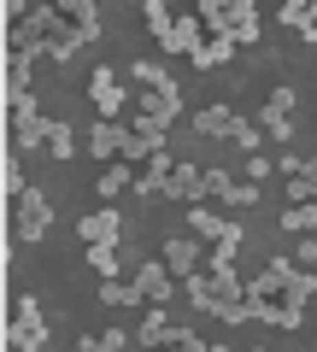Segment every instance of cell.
Masks as SVG:
<instances>
[{"label":"cell","mask_w":317,"mask_h":352,"mask_svg":"<svg viewBox=\"0 0 317 352\" xmlns=\"http://www.w3.org/2000/svg\"><path fill=\"white\" fill-rule=\"evenodd\" d=\"M235 47H241L235 36H212L200 53H194V65H200V71H212V65H229V59H235Z\"/></svg>","instance_id":"cell-17"},{"label":"cell","mask_w":317,"mask_h":352,"mask_svg":"<svg viewBox=\"0 0 317 352\" xmlns=\"http://www.w3.org/2000/svg\"><path fill=\"white\" fill-rule=\"evenodd\" d=\"M259 200V182H235V188H229V200L223 206H253Z\"/></svg>","instance_id":"cell-37"},{"label":"cell","mask_w":317,"mask_h":352,"mask_svg":"<svg viewBox=\"0 0 317 352\" xmlns=\"http://www.w3.org/2000/svg\"><path fill=\"white\" fill-rule=\"evenodd\" d=\"M229 188H235V182H229L223 164H206V194H212V200H229Z\"/></svg>","instance_id":"cell-31"},{"label":"cell","mask_w":317,"mask_h":352,"mask_svg":"<svg viewBox=\"0 0 317 352\" xmlns=\"http://www.w3.org/2000/svg\"><path fill=\"white\" fill-rule=\"evenodd\" d=\"M129 135H135V129H124V124H94L89 129V141H83V147L94 153V159H124V147H129Z\"/></svg>","instance_id":"cell-8"},{"label":"cell","mask_w":317,"mask_h":352,"mask_svg":"<svg viewBox=\"0 0 317 352\" xmlns=\"http://www.w3.org/2000/svg\"><path fill=\"white\" fill-rule=\"evenodd\" d=\"M305 41H317V6H311V18H305V30H300Z\"/></svg>","instance_id":"cell-44"},{"label":"cell","mask_w":317,"mask_h":352,"mask_svg":"<svg viewBox=\"0 0 317 352\" xmlns=\"http://www.w3.org/2000/svg\"><path fill=\"white\" fill-rule=\"evenodd\" d=\"M171 24H177V18H171V6H165V0H147V30H153V36L165 41V36H171Z\"/></svg>","instance_id":"cell-28"},{"label":"cell","mask_w":317,"mask_h":352,"mask_svg":"<svg viewBox=\"0 0 317 352\" xmlns=\"http://www.w3.org/2000/svg\"><path fill=\"white\" fill-rule=\"evenodd\" d=\"M171 335H177V323H171V311H165V305H153V311L141 317V329H135V340H141V346H171Z\"/></svg>","instance_id":"cell-13"},{"label":"cell","mask_w":317,"mask_h":352,"mask_svg":"<svg viewBox=\"0 0 317 352\" xmlns=\"http://www.w3.org/2000/svg\"><path fill=\"white\" fill-rule=\"evenodd\" d=\"M294 276H300V270H294L288 258H270L265 270H259V276L247 282V300H288V288H294Z\"/></svg>","instance_id":"cell-3"},{"label":"cell","mask_w":317,"mask_h":352,"mask_svg":"<svg viewBox=\"0 0 317 352\" xmlns=\"http://www.w3.org/2000/svg\"><path fill=\"white\" fill-rule=\"evenodd\" d=\"M100 340H106V352H124V346H129V335H124V329H106Z\"/></svg>","instance_id":"cell-41"},{"label":"cell","mask_w":317,"mask_h":352,"mask_svg":"<svg viewBox=\"0 0 317 352\" xmlns=\"http://www.w3.org/2000/svg\"><path fill=\"white\" fill-rule=\"evenodd\" d=\"M200 18L212 36H235V30H247V24H259V6L253 0H200Z\"/></svg>","instance_id":"cell-1"},{"label":"cell","mask_w":317,"mask_h":352,"mask_svg":"<svg viewBox=\"0 0 317 352\" xmlns=\"http://www.w3.org/2000/svg\"><path fill=\"white\" fill-rule=\"evenodd\" d=\"M100 305H147L135 282H100Z\"/></svg>","instance_id":"cell-25"},{"label":"cell","mask_w":317,"mask_h":352,"mask_svg":"<svg viewBox=\"0 0 317 352\" xmlns=\"http://www.w3.org/2000/svg\"><path fill=\"white\" fill-rule=\"evenodd\" d=\"M300 258H305V270H311V276H317V241H311V235H305V247H300Z\"/></svg>","instance_id":"cell-42"},{"label":"cell","mask_w":317,"mask_h":352,"mask_svg":"<svg viewBox=\"0 0 317 352\" xmlns=\"http://www.w3.org/2000/svg\"><path fill=\"white\" fill-rule=\"evenodd\" d=\"M165 153V141L159 135H129V147H124V164H153Z\"/></svg>","instance_id":"cell-24"},{"label":"cell","mask_w":317,"mask_h":352,"mask_svg":"<svg viewBox=\"0 0 317 352\" xmlns=\"http://www.w3.org/2000/svg\"><path fill=\"white\" fill-rule=\"evenodd\" d=\"M76 235H83V247H118L124 217H118V212H89L83 223H76Z\"/></svg>","instance_id":"cell-7"},{"label":"cell","mask_w":317,"mask_h":352,"mask_svg":"<svg viewBox=\"0 0 317 352\" xmlns=\"http://www.w3.org/2000/svg\"><path fill=\"white\" fill-rule=\"evenodd\" d=\"M171 352H212V346H206L194 329H177V335H171Z\"/></svg>","instance_id":"cell-34"},{"label":"cell","mask_w":317,"mask_h":352,"mask_svg":"<svg viewBox=\"0 0 317 352\" xmlns=\"http://www.w3.org/2000/svg\"><path fill=\"white\" fill-rule=\"evenodd\" d=\"M124 188H135V164H112V170H100V200H118Z\"/></svg>","instance_id":"cell-20"},{"label":"cell","mask_w":317,"mask_h":352,"mask_svg":"<svg viewBox=\"0 0 317 352\" xmlns=\"http://www.w3.org/2000/svg\"><path fill=\"white\" fill-rule=\"evenodd\" d=\"M12 124H18V141H24V153H30V147H47V135H53V118H41L30 94L12 106Z\"/></svg>","instance_id":"cell-6"},{"label":"cell","mask_w":317,"mask_h":352,"mask_svg":"<svg viewBox=\"0 0 317 352\" xmlns=\"http://www.w3.org/2000/svg\"><path fill=\"white\" fill-rule=\"evenodd\" d=\"M265 112H270V118H288V112H294V88H276V94L265 100Z\"/></svg>","instance_id":"cell-35"},{"label":"cell","mask_w":317,"mask_h":352,"mask_svg":"<svg viewBox=\"0 0 317 352\" xmlns=\"http://www.w3.org/2000/svg\"><path fill=\"white\" fill-rule=\"evenodd\" d=\"M165 200H188V206H200V200H206V170H200V164H177V170H171Z\"/></svg>","instance_id":"cell-10"},{"label":"cell","mask_w":317,"mask_h":352,"mask_svg":"<svg viewBox=\"0 0 317 352\" xmlns=\"http://www.w3.org/2000/svg\"><path fill=\"white\" fill-rule=\"evenodd\" d=\"M59 12L71 18V24L83 30V36H89V41L100 36V24H94V18H100V6H94V0H71V6H59Z\"/></svg>","instance_id":"cell-18"},{"label":"cell","mask_w":317,"mask_h":352,"mask_svg":"<svg viewBox=\"0 0 317 352\" xmlns=\"http://www.w3.org/2000/svg\"><path fill=\"white\" fill-rule=\"evenodd\" d=\"M12 346L18 352H41L47 346V323H41V300L36 294H24L18 311H12Z\"/></svg>","instance_id":"cell-2"},{"label":"cell","mask_w":317,"mask_h":352,"mask_svg":"<svg viewBox=\"0 0 317 352\" xmlns=\"http://www.w3.org/2000/svg\"><path fill=\"white\" fill-rule=\"evenodd\" d=\"M276 170H282V176L294 182V176H305V159H294V153H282V159H276Z\"/></svg>","instance_id":"cell-40"},{"label":"cell","mask_w":317,"mask_h":352,"mask_svg":"<svg viewBox=\"0 0 317 352\" xmlns=\"http://www.w3.org/2000/svg\"><path fill=\"white\" fill-rule=\"evenodd\" d=\"M270 170H276V159H265V153H253V159H247V176H253V182H265Z\"/></svg>","instance_id":"cell-39"},{"label":"cell","mask_w":317,"mask_h":352,"mask_svg":"<svg viewBox=\"0 0 317 352\" xmlns=\"http://www.w3.org/2000/svg\"><path fill=\"white\" fill-rule=\"evenodd\" d=\"M129 71H135V82H141V88H171V71H165V59H135Z\"/></svg>","instance_id":"cell-26"},{"label":"cell","mask_w":317,"mask_h":352,"mask_svg":"<svg viewBox=\"0 0 317 352\" xmlns=\"http://www.w3.org/2000/svg\"><path fill=\"white\" fill-rule=\"evenodd\" d=\"M89 264L100 270L106 282H118V247H89Z\"/></svg>","instance_id":"cell-30"},{"label":"cell","mask_w":317,"mask_h":352,"mask_svg":"<svg viewBox=\"0 0 317 352\" xmlns=\"http://www.w3.org/2000/svg\"><path fill=\"white\" fill-rule=\"evenodd\" d=\"M212 352H235V346H212Z\"/></svg>","instance_id":"cell-46"},{"label":"cell","mask_w":317,"mask_h":352,"mask_svg":"<svg viewBox=\"0 0 317 352\" xmlns=\"http://www.w3.org/2000/svg\"><path fill=\"white\" fill-rule=\"evenodd\" d=\"M235 124H241V118H235V106H223V100H212L200 118H194L200 135H235Z\"/></svg>","instance_id":"cell-15"},{"label":"cell","mask_w":317,"mask_h":352,"mask_svg":"<svg viewBox=\"0 0 317 352\" xmlns=\"http://www.w3.org/2000/svg\"><path fill=\"white\" fill-rule=\"evenodd\" d=\"M159 47H165V53H188V59H194V53L206 47V24H200V18H177L171 36L159 41Z\"/></svg>","instance_id":"cell-11"},{"label":"cell","mask_w":317,"mask_h":352,"mask_svg":"<svg viewBox=\"0 0 317 352\" xmlns=\"http://www.w3.org/2000/svg\"><path fill=\"white\" fill-rule=\"evenodd\" d=\"M47 153L59 164H71V153H76V135H71V124H59V118H53V135H47Z\"/></svg>","instance_id":"cell-27"},{"label":"cell","mask_w":317,"mask_h":352,"mask_svg":"<svg viewBox=\"0 0 317 352\" xmlns=\"http://www.w3.org/2000/svg\"><path fill=\"white\" fill-rule=\"evenodd\" d=\"M171 170H177V164H171V153H159V159H153L147 170L135 176V194H141V200H153V194H165V188H171Z\"/></svg>","instance_id":"cell-14"},{"label":"cell","mask_w":317,"mask_h":352,"mask_svg":"<svg viewBox=\"0 0 317 352\" xmlns=\"http://www.w3.org/2000/svg\"><path fill=\"white\" fill-rule=\"evenodd\" d=\"M259 352H282V346H259Z\"/></svg>","instance_id":"cell-45"},{"label":"cell","mask_w":317,"mask_h":352,"mask_svg":"<svg viewBox=\"0 0 317 352\" xmlns=\"http://www.w3.org/2000/svg\"><path fill=\"white\" fill-rule=\"evenodd\" d=\"M311 294H317V276H311V270H300V276H294V288H288V305H305Z\"/></svg>","instance_id":"cell-33"},{"label":"cell","mask_w":317,"mask_h":352,"mask_svg":"<svg viewBox=\"0 0 317 352\" xmlns=\"http://www.w3.org/2000/svg\"><path fill=\"white\" fill-rule=\"evenodd\" d=\"M182 112V94H177V82L171 88H141V118H159V124L171 129V118Z\"/></svg>","instance_id":"cell-12"},{"label":"cell","mask_w":317,"mask_h":352,"mask_svg":"<svg viewBox=\"0 0 317 352\" xmlns=\"http://www.w3.org/2000/svg\"><path fill=\"white\" fill-rule=\"evenodd\" d=\"M182 294H188V300H194V311H217V282H206L200 270H194V276L182 282Z\"/></svg>","instance_id":"cell-21"},{"label":"cell","mask_w":317,"mask_h":352,"mask_svg":"<svg viewBox=\"0 0 317 352\" xmlns=\"http://www.w3.org/2000/svg\"><path fill=\"white\" fill-rule=\"evenodd\" d=\"M135 288L147 294V305H171L177 276H171V264H165V258H141V264H135Z\"/></svg>","instance_id":"cell-4"},{"label":"cell","mask_w":317,"mask_h":352,"mask_svg":"<svg viewBox=\"0 0 317 352\" xmlns=\"http://www.w3.org/2000/svg\"><path fill=\"white\" fill-rule=\"evenodd\" d=\"M305 200H317V153L305 159V176L288 182V206H305Z\"/></svg>","instance_id":"cell-23"},{"label":"cell","mask_w":317,"mask_h":352,"mask_svg":"<svg viewBox=\"0 0 317 352\" xmlns=\"http://www.w3.org/2000/svg\"><path fill=\"white\" fill-rule=\"evenodd\" d=\"M305 18H311V6H300V0H288V6H282V24L305 30Z\"/></svg>","instance_id":"cell-38"},{"label":"cell","mask_w":317,"mask_h":352,"mask_svg":"<svg viewBox=\"0 0 317 352\" xmlns=\"http://www.w3.org/2000/svg\"><path fill=\"white\" fill-rule=\"evenodd\" d=\"M235 252H241V223H229V235L217 241V252H212V276H223V270H235Z\"/></svg>","instance_id":"cell-19"},{"label":"cell","mask_w":317,"mask_h":352,"mask_svg":"<svg viewBox=\"0 0 317 352\" xmlns=\"http://www.w3.org/2000/svg\"><path fill=\"white\" fill-rule=\"evenodd\" d=\"M259 124H265L276 141H294V118H270V112H259Z\"/></svg>","instance_id":"cell-36"},{"label":"cell","mask_w":317,"mask_h":352,"mask_svg":"<svg viewBox=\"0 0 317 352\" xmlns=\"http://www.w3.org/2000/svg\"><path fill=\"white\" fill-rule=\"evenodd\" d=\"M159 258L171 264V276H182V282H188V276H194V264H200V235H171Z\"/></svg>","instance_id":"cell-9"},{"label":"cell","mask_w":317,"mask_h":352,"mask_svg":"<svg viewBox=\"0 0 317 352\" xmlns=\"http://www.w3.org/2000/svg\"><path fill=\"white\" fill-rule=\"evenodd\" d=\"M212 317H223V323H253V300H217Z\"/></svg>","instance_id":"cell-29"},{"label":"cell","mask_w":317,"mask_h":352,"mask_svg":"<svg viewBox=\"0 0 317 352\" xmlns=\"http://www.w3.org/2000/svg\"><path fill=\"white\" fill-rule=\"evenodd\" d=\"M229 141H235V147H241L247 159H253V153H259V124H247V118H241V124H235V135H229Z\"/></svg>","instance_id":"cell-32"},{"label":"cell","mask_w":317,"mask_h":352,"mask_svg":"<svg viewBox=\"0 0 317 352\" xmlns=\"http://www.w3.org/2000/svg\"><path fill=\"white\" fill-rule=\"evenodd\" d=\"M71 352H106V340H100V335H83V340H76Z\"/></svg>","instance_id":"cell-43"},{"label":"cell","mask_w":317,"mask_h":352,"mask_svg":"<svg viewBox=\"0 0 317 352\" xmlns=\"http://www.w3.org/2000/svg\"><path fill=\"white\" fill-rule=\"evenodd\" d=\"M47 223H53L47 194H41V188H24V200H18V235H24V241H41V235H47Z\"/></svg>","instance_id":"cell-5"},{"label":"cell","mask_w":317,"mask_h":352,"mask_svg":"<svg viewBox=\"0 0 317 352\" xmlns=\"http://www.w3.org/2000/svg\"><path fill=\"white\" fill-rule=\"evenodd\" d=\"M282 229H288V235H311V229H317V200L288 206V212H282Z\"/></svg>","instance_id":"cell-22"},{"label":"cell","mask_w":317,"mask_h":352,"mask_svg":"<svg viewBox=\"0 0 317 352\" xmlns=\"http://www.w3.org/2000/svg\"><path fill=\"white\" fill-rule=\"evenodd\" d=\"M188 229H194L200 241H223V235H229V217L212 212V206H194V212H188Z\"/></svg>","instance_id":"cell-16"}]
</instances>
